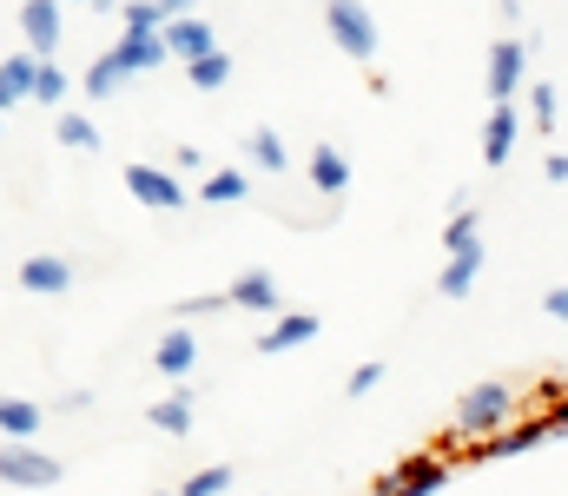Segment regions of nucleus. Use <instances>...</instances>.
<instances>
[{
  "instance_id": "obj_7",
  "label": "nucleus",
  "mask_w": 568,
  "mask_h": 496,
  "mask_svg": "<svg viewBox=\"0 0 568 496\" xmlns=\"http://www.w3.org/2000/svg\"><path fill=\"white\" fill-rule=\"evenodd\" d=\"M13 27H20V40H27V53H40V60H53V47H60V0H20V13H13Z\"/></svg>"
},
{
  "instance_id": "obj_23",
  "label": "nucleus",
  "mask_w": 568,
  "mask_h": 496,
  "mask_svg": "<svg viewBox=\"0 0 568 496\" xmlns=\"http://www.w3.org/2000/svg\"><path fill=\"white\" fill-rule=\"evenodd\" d=\"M185 80H192L199 93H212V87H225V80H232V53L219 47V53H205V60H192V67H185Z\"/></svg>"
},
{
  "instance_id": "obj_14",
  "label": "nucleus",
  "mask_w": 568,
  "mask_h": 496,
  "mask_svg": "<svg viewBox=\"0 0 568 496\" xmlns=\"http://www.w3.org/2000/svg\"><path fill=\"white\" fill-rule=\"evenodd\" d=\"M165 47H172V53H179V60L192 67V60L219 53V33H212V27H205L199 13H192V20H172V27H165Z\"/></svg>"
},
{
  "instance_id": "obj_5",
  "label": "nucleus",
  "mask_w": 568,
  "mask_h": 496,
  "mask_svg": "<svg viewBox=\"0 0 568 496\" xmlns=\"http://www.w3.org/2000/svg\"><path fill=\"white\" fill-rule=\"evenodd\" d=\"M13 285L33 292V298H60V292H73V265H67L60 252H27V259L13 265Z\"/></svg>"
},
{
  "instance_id": "obj_22",
  "label": "nucleus",
  "mask_w": 568,
  "mask_h": 496,
  "mask_svg": "<svg viewBox=\"0 0 568 496\" xmlns=\"http://www.w3.org/2000/svg\"><path fill=\"white\" fill-rule=\"evenodd\" d=\"M126 80H133V73H126L113 53H100V60L87 67V93H93V100H113V93H126Z\"/></svg>"
},
{
  "instance_id": "obj_30",
  "label": "nucleus",
  "mask_w": 568,
  "mask_h": 496,
  "mask_svg": "<svg viewBox=\"0 0 568 496\" xmlns=\"http://www.w3.org/2000/svg\"><path fill=\"white\" fill-rule=\"evenodd\" d=\"M529 107H536V126L549 133L556 126V87H529Z\"/></svg>"
},
{
  "instance_id": "obj_15",
  "label": "nucleus",
  "mask_w": 568,
  "mask_h": 496,
  "mask_svg": "<svg viewBox=\"0 0 568 496\" xmlns=\"http://www.w3.org/2000/svg\"><path fill=\"white\" fill-rule=\"evenodd\" d=\"M113 60H120L126 73H152L159 60H172V47H165V33H126V40L113 47Z\"/></svg>"
},
{
  "instance_id": "obj_36",
  "label": "nucleus",
  "mask_w": 568,
  "mask_h": 496,
  "mask_svg": "<svg viewBox=\"0 0 568 496\" xmlns=\"http://www.w3.org/2000/svg\"><path fill=\"white\" fill-rule=\"evenodd\" d=\"M542 172H549V179L562 185V179H568V153H549V160H542Z\"/></svg>"
},
{
  "instance_id": "obj_26",
  "label": "nucleus",
  "mask_w": 568,
  "mask_h": 496,
  "mask_svg": "<svg viewBox=\"0 0 568 496\" xmlns=\"http://www.w3.org/2000/svg\"><path fill=\"white\" fill-rule=\"evenodd\" d=\"M483 232H476V205H456V219L443 225V252H463V245H476Z\"/></svg>"
},
{
  "instance_id": "obj_16",
  "label": "nucleus",
  "mask_w": 568,
  "mask_h": 496,
  "mask_svg": "<svg viewBox=\"0 0 568 496\" xmlns=\"http://www.w3.org/2000/svg\"><path fill=\"white\" fill-rule=\"evenodd\" d=\"M317 337V312H284L258 331V351H291V344H311Z\"/></svg>"
},
{
  "instance_id": "obj_13",
  "label": "nucleus",
  "mask_w": 568,
  "mask_h": 496,
  "mask_svg": "<svg viewBox=\"0 0 568 496\" xmlns=\"http://www.w3.org/2000/svg\"><path fill=\"white\" fill-rule=\"evenodd\" d=\"M516 100L509 107H489V126H483V165H509V153H516Z\"/></svg>"
},
{
  "instance_id": "obj_18",
  "label": "nucleus",
  "mask_w": 568,
  "mask_h": 496,
  "mask_svg": "<svg viewBox=\"0 0 568 496\" xmlns=\"http://www.w3.org/2000/svg\"><path fill=\"white\" fill-rule=\"evenodd\" d=\"M239 160L258 165V172H284V165H291V153H284V140L272 133V126H252V133L239 140Z\"/></svg>"
},
{
  "instance_id": "obj_10",
  "label": "nucleus",
  "mask_w": 568,
  "mask_h": 496,
  "mask_svg": "<svg viewBox=\"0 0 568 496\" xmlns=\"http://www.w3.org/2000/svg\"><path fill=\"white\" fill-rule=\"evenodd\" d=\"M40 67H47V60L27 53V47L0 60V107H7V113H13L20 100H40Z\"/></svg>"
},
{
  "instance_id": "obj_31",
  "label": "nucleus",
  "mask_w": 568,
  "mask_h": 496,
  "mask_svg": "<svg viewBox=\"0 0 568 496\" xmlns=\"http://www.w3.org/2000/svg\"><path fill=\"white\" fill-rule=\"evenodd\" d=\"M536 431H542V444H549V437H568V397H562V404H549V411L536 417Z\"/></svg>"
},
{
  "instance_id": "obj_21",
  "label": "nucleus",
  "mask_w": 568,
  "mask_h": 496,
  "mask_svg": "<svg viewBox=\"0 0 568 496\" xmlns=\"http://www.w3.org/2000/svg\"><path fill=\"white\" fill-rule=\"evenodd\" d=\"M145 417H152V431H165V437H185V431H192V391H172V397H159Z\"/></svg>"
},
{
  "instance_id": "obj_2",
  "label": "nucleus",
  "mask_w": 568,
  "mask_h": 496,
  "mask_svg": "<svg viewBox=\"0 0 568 496\" xmlns=\"http://www.w3.org/2000/svg\"><path fill=\"white\" fill-rule=\"evenodd\" d=\"M324 27L351 60H377V20L364 0H324Z\"/></svg>"
},
{
  "instance_id": "obj_1",
  "label": "nucleus",
  "mask_w": 568,
  "mask_h": 496,
  "mask_svg": "<svg viewBox=\"0 0 568 496\" xmlns=\"http://www.w3.org/2000/svg\"><path fill=\"white\" fill-rule=\"evenodd\" d=\"M509 424H516V384H503V377L469 384V391L456 397V417H449V431H456L463 444H489V437H503Z\"/></svg>"
},
{
  "instance_id": "obj_28",
  "label": "nucleus",
  "mask_w": 568,
  "mask_h": 496,
  "mask_svg": "<svg viewBox=\"0 0 568 496\" xmlns=\"http://www.w3.org/2000/svg\"><path fill=\"white\" fill-rule=\"evenodd\" d=\"M40 107H60V113H67V73H60L53 60L40 67Z\"/></svg>"
},
{
  "instance_id": "obj_34",
  "label": "nucleus",
  "mask_w": 568,
  "mask_h": 496,
  "mask_svg": "<svg viewBox=\"0 0 568 496\" xmlns=\"http://www.w3.org/2000/svg\"><path fill=\"white\" fill-rule=\"evenodd\" d=\"M542 312H549V318H562V325H568V285H556V292L542 298Z\"/></svg>"
},
{
  "instance_id": "obj_9",
  "label": "nucleus",
  "mask_w": 568,
  "mask_h": 496,
  "mask_svg": "<svg viewBox=\"0 0 568 496\" xmlns=\"http://www.w3.org/2000/svg\"><path fill=\"white\" fill-rule=\"evenodd\" d=\"M225 298H232L239 312H258V318H284V312H291V305L278 298V279H272V272H258V265H252V272H239Z\"/></svg>"
},
{
  "instance_id": "obj_20",
  "label": "nucleus",
  "mask_w": 568,
  "mask_h": 496,
  "mask_svg": "<svg viewBox=\"0 0 568 496\" xmlns=\"http://www.w3.org/2000/svg\"><path fill=\"white\" fill-rule=\"evenodd\" d=\"M40 404H27V397H7L0 404V431H7V444H33V431H40Z\"/></svg>"
},
{
  "instance_id": "obj_19",
  "label": "nucleus",
  "mask_w": 568,
  "mask_h": 496,
  "mask_svg": "<svg viewBox=\"0 0 568 496\" xmlns=\"http://www.w3.org/2000/svg\"><path fill=\"white\" fill-rule=\"evenodd\" d=\"M199 199H205V205H232V199H252V179H245V165H219V172H205Z\"/></svg>"
},
{
  "instance_id": "obj_33",
  "label": "nucleus",
  "mask_w": 568,
  "mask_h": 496,
  "mask_svg": "<svg viewBox=\"0 0 568 496\" xmlns=\"http://www.w3.org/2000/svg\"><path fill=\"white\" fill-rule=\"evenodd\" d=\"M172 165H179V172H199L205 153H199V146H172Z\"/></svg>"
},
{
  "instance_id": "obj_12",
  "label": "nucleus",
  "mask_w": 568,
  "mask_h": 496,
  "mask_svg": "<svg viewBox=\"0 0 568 496\" xmlns=\"http://www.w3.org/2000/svg\"><path fill=\"white\" fill-rule=\"evenodd\" d=\"M192 357H199V344H192V331L172 325L159 337V351H152V371L159 377H172V384H185V371H192Z\"/></svg>"
},
{
  "instance_id": "obj_38",
  "label": "nucleus",
  "mask_w": 568,
  "mask_h": 496,
  "mask_svg": "<svg viewBox=\"0 0 568 496\" xmlns=\"http://www.w3.org/2000/svg\"><path fill=\"white\" fill-rule=\"evenodd\" d=\"M159 496H179V490H159Z\"/></svg>"
},
{
  "instance_id": "obj_25",
  "label": "nucleus",
  "mask_w": 568,
  "mask_h": 496,
  "mask_svg": "<svg viewBox=\"0 0 568 496\" xmlns=\"http://www.w3.org/2000/svg\"><path fill=\"white\" fill-rule=\"evenodd\" d=\"M126 33H165V7L159 0H126Z\"/></svg>"
},
{
  "instance_id": "obj_17",
  "label": "nucleus",
  "mask_w": 568,
  "mask_h": 496,
  "mask_svg": "<svg viewBox=\"0 0 568 496\" xmlns=\"http://www.w3.org/2000/svg\"><path fill=\"white\" fill-rule=\"evenodd\" d=\"M304 172H311V185H317V192H331V199L351 185V160H344V146H311Z\"/></svg>"
},
{
  "instance_id": "obj_35",
  "label": "nucleus",
  "mask_w": 568,
  "mask_h": 496,
  "mask_svg": "<svg viewBox=\"0 0 568 496\" xmlns=\"http://www.w3.org/2000/svg\"><path fill=\"white\" fill-rule=\"evenodd\" d=\"M159 7H165V27L172 20H192V0H159Z\"/></svg>"
},
{
  "instance_id": "obj_8",
  "label": "nucleus",
  "mask_w": 568,
  "mask_h": 496,
  "mask_svg": "<svg viewBox=\"0 0 568 496\" xmlns=\"http://www.w3.org/2000/svg\"><path fill=\"white\" fill-rule=\"evenodd\" d=\"M126 192H133L140 205H152V212H172V205H185V185H179L165 165H145V160L126 165Z\"/></svg>"
},
{
  "instance_id": "obj_24",
  "label": "nucleus",
  "mask_w": 568,
  "mask_h": 496,
  "mask_svg": "<svg viewBox=\"0 0 568 496\" xmlns=\"http://www.w3.org/2000/svg\"><path fill=\"white\" fill-rule=\"evenodd\" d=\"M53 133H60V146H80V153H100V126H93L87 113H60V120H53Z\"/></svg>"
},
{
  "instance_id": "obj_3",
  "label": "nucleus",
  "mask_w": 568,
  "mask_h": 496,
  "mask_svg": "<svg viewBox=\"0 0 568 496\" xmlns=\"http://www.w3.org/2000/svg\"><path fill=\"white\" fill-rule=\"evenodd\" d=\"M443 484H449V457L417 451V457H404L397 470H384V477H377V496H436Z\"/></svg>"
},
{
  "instance_id": "obj_37",
  "label": "nucleus",
  "mask_w": 568,
  "mask_h": 496,
  "mask_svg": "<svg viewBox=\"0 0 568 496\" xmlns=\"http://www.w3.org/2000/svg\"><path fill=\"white\" fill-rule=\"evenodd\" d=\"M60 7H73V0H60ZM80 7H100V0H80Z\"/></svg>"
},
{
  "instance_id": "obj_11",
  "label": "nucleus",
  "mask_w": 568,
  "mask_h": 496,
  "mask_svg": "<svg viewBox=\"0 0 568 496\" xmlns=\"http://www.w3.org/2000/svg\"><path fill=\"white\" fill-rule=\"evenodd\" d=\"M483 259H489V245H483V239H476V245H463V252H449V259H443V272H436V292H443V298H463V292L483 279Z\"/></svg>"
},
{
  "instance_id": "obj_27",
  "label": "nucleus",
  "mask_w": 568,
  "mask_h": 496,
  "mask_svg": "<svg viewBox=\"0 0 568 496\" xmlns=\"http://www.w3.org/2000/svg\"><path fill=\"white\" fill-rule=\"evenodd\" d=\"M225 490H232V464H212V470L185 477V490L179 496H225Z\"/></svg>"
},
{
  "instance_id": "obj_4",
  "label": "nucleus",
  "mask_w": 568,
  "mask_h": 496,
  "mask_svg": "<svg viewBox=\"0 0 568 496\" xmlns=\"http://www.w3.org/2000/svg\"><path fill=\"white\" fill-rule=\"evenodd\" d=\"M60 477H67V464L47 457V451H33V444H7V451H0V484H7V490H47V484H60Z\"/></svg>"
},
{
  "instance_id": "obj_6",
  "label": "nucleus",
  "mask_w": 568,
  "mask_h": 496,
  "mask_svg": "<svg viewBox=\"0 0 568 496\" xmlns=\"http://www.w3.org/2000/svg\"><path fill=\"white\" fill-rule=\"evenodd\" d=\"M523 60H529V40H496L489 47V107H509L523 87Z\"/></svg>"
},
{
  "instance_id": "obj_32",
  "label": "nucleus",
  "mask_w": 568,
  "mask_h": 496,
  "mask_svg": "<svg viewBox=\"0 0 568 496\" xmlns=\"http://www.w3.org/2000/svg\"><path fill=\"white\" fill-rule=\"evenodd\" d=\"M225 305H232V298H185V305H172V312H179V325H185V318H205V312H225Z\"/></svg>"
},
{
  "instance_id": "obj_29",
  "label": "nucleus",
  "mask_w": 568,
  "mask_h": 496,
  "mask_svg": "<svg viewBox=\"0 0 568 496\" xmlns=\"http://www.w3.org/2000/svg\"><path fill=\"white\" fill-rule=\"evenodd\" d=\"M377 384H384V357H364V364L351 371V397H371Z\"/></svg>"
}]
</instances>
